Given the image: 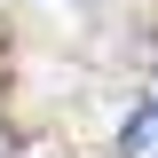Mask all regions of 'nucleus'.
<instances>
[{"label": "nucleus", "instance_id": "1", "mask_svg": "<svg viewBox=\"0 0 158 158\" xmlns=\"http://www.w3.org/2000/svg\"><path fill=\"white\" fill-rule=\"evenodd\" d=\"M118 158H158V95H142L118 127Z\"/></svg>", "mask_w": 158, "mask_h": 158}]
</instances>
